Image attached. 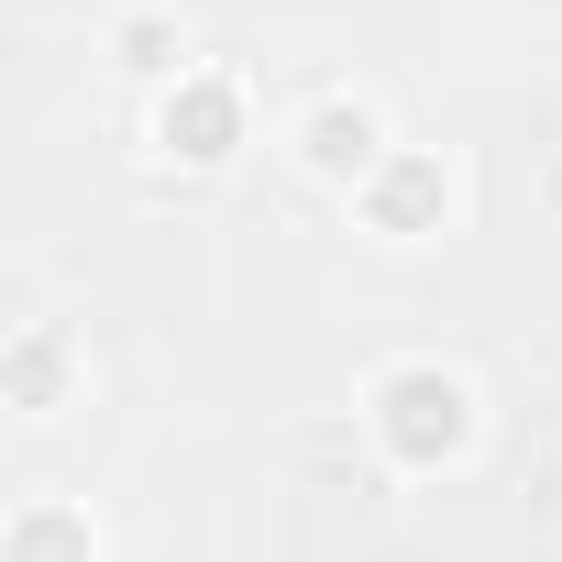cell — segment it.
Wrapping results in <instances>:
<instances>
[{
  "label": "cell",
  "instance_id": "obj_1",
  "mask_svg": "<svg viewBox=\"0 0 562 562\" xmlns=\"http://www.w3.org/2000/svg\"><path fill=\"white\" fill-rule=\"evenodd\" d=\"M474 430H485L474 375H452L441 353H397V364L364 375V441H375L397 474H452V463H474Z\"/></svg>",
  "mask_w": 562,
  "mask_h": 562
},
{
  "label": "cell",
  "instance_id": "obj_2",
  "mask_svg": "<svg viewBox=\"0 0 562 562\" xmlns=\"http://www.w3.org/2000/svg\"><path fill=\"white\" fill-rule=\"evenodd\" d=\"M386 155H397V122H386L375 89H310V100L288 111V166H299L310 188H342V199H353Z\"/></svg>",
  "mask_w": 562,
  "mask_h": 562
},
{
  "label": "cell",
  "instance_id": "obj_3",
  "mask_svg": "<svg viewBox=\"0 0 562 562\" xmlns=\"http://www.w3.org/2000/svg\"><path fill=\"white\" fill-rule=\"evenodd\" d=\"M243 144H254V100H243L232 67H188L177 89H155V155H166V166L221 177Z\"/></svg>",
  "mask_w": 562,
  "mask_h": 562
},
{
  "label": "cell",
  "instance_id": "obj_4",
  "mask_svg": "<svg viewBox=\"0 0 562 562\" xmlns=\"http://www.w3.org/2000/svg\"><path fill=\"white\" fill-rule=\"evenodd\" d=\"M353 221H364L375 243H430V232L452 221V166H441L430 144H397V155L353 188Z\"/></svg>",
  "mask_w": 562,
  "mask_h": 562
},
{
  "label": "cell",
  "instance_id": "obj_5",
  "mask_svg": "<svg viewBox=\"0 0 562 562\" xmlns=\"http://www.w3.org/2000/svg\"><path fill=\"white\" fill-rule=\"evenodd\" d=\"M78 386H89L78 331L67 321H12V342H0V408H12V419H56Z\"/></svg>",
  "mask_w": 562,
  "mask_h": 562
},
{
  "label": "cell",
  "instance_id": "obj_6",
  "mask_svg": "<svg viewBox=\"0 0 562 562\" xmlns=\"http://www.w3.org/2000/svg\"><path fill=\"white\" fill-rule=\"evenodd\" d=\"M0 562H100V518L78 496H23L0 518Z\"/></svg>",
  "mask_w": 562,
  "mask_h": 562
},
{
  "label": "cell",
  "instance_id": "obj_7",
  "mask_svg": "<svg viewBox=\"0 0 562 562\" xmlns=\"http://www.w3.org/2000/svg\"><path fill=\"white\" fill-rule=\"evenodd\" d=\"M111 67L144 78V89H177L199 56H188V23H177V12H122V23H111Z\"/></svg>",
  "mask_w": 562,
  "mask_h": 562
}]
</instances>
